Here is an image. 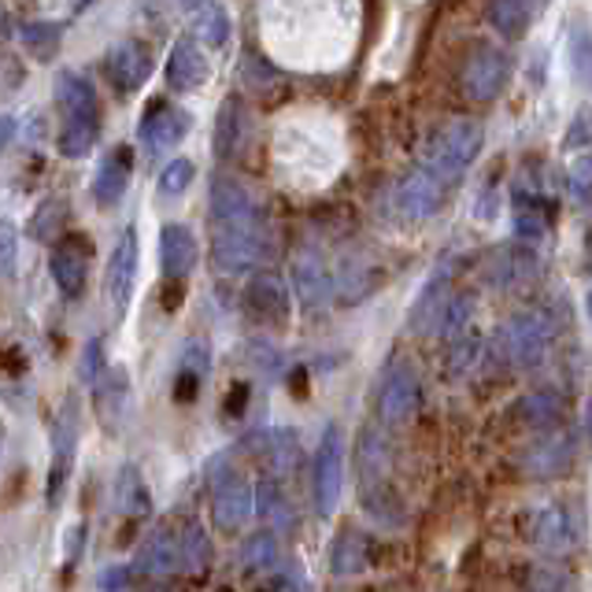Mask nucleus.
<instances>
[{"mask_svg": "<svg viewBox=\"0 0 592 592\" xmlns=\"http://www.w3.org/2000/svg\"><path fill=\"white\" fill-rule=\"evenodd\" d=\"M552 341V323L545 312H519L497 329L492 337V356L500 359L508 371H530L537 367L548 352Z\"/></svg>", "mask_w": 592, "mask_h": 592, "instance_id": "f257e3e1", "label": "nucleus"}, {"mask_svg": "<svg viewBox=\"0 0 592 592\" xmlns=\"http://www.w3.org/2000/svg\"><path fill=\"white\" fill-rule=\"evenodd\" d=\"M481 141H485V130L478 119H452L444 130L433 134L430 144H426L422 167L433 171L444 186H452V182L478 160Z\"/></svg>", "mask_w": 592, "mask_h": 592, "instance_id": "f03ea898", "label": "nucleus"}, {"mask_svg": "<svg viewBox=\"0 0 592 592\" xmlns=\"http://www.w3.org/2000/svg\"><path fill=\"white\" fill-rule=\"evenodd\" d=\"M530 537L548 556H570L585 537V519L570 503H548L530 519Z\"/></svg>", "mask_w": 592, "mask_h": 592, "instance_id": "7ed1b4c3", "label": "nucleus"}, {"mask_svg": "<svg viewBox=\"0 0 592 592\" xmlns=\"http://www.w3.org/2000/svg\"><path fill=\"white\" fill-rule=\"evenodd\" d=\"M259 230V211L252 193L234 178L211 182V234H241Z\"/></svg>", "mask_w": 592, "mask_h": 592, "instance_id": "20e7f679", "label": "nucleus"}, {"mask_svg": "<svg viewBox=\"0 0 592 592\" xmlns=\"http://www.w3.org/2000/svg\"><path fill=\"white\" fill-rule=\"evenodd\" d=\"M345 485V437L337 426H326L315 452V508L318 514H334Z\"/></svg>", "mask_w": 592, "mask_h": 592, "instance_id": "39448f33", "label": "nucleus"}, {"mask_svg": "<svg viewBox=\"0 0 592 592\" xmlns=\"http://www.w3.org/2000/svg\"><path fill=\"white\" fill-rule=\"evenodd\" d=\"M511 79V60L508 53L492 45H481L471 53L467 67H463V90H467L471 101H492V96L503 93V85Z\"/></svg>", "mask_w": 592, "mask_h": 592, "instance_id": "423d86ee", "label": "nucleus"}, {"mask_svg": "<svg viewBox=\"0 0 592 592\" xmlns=\"http://www.w3.org/2000/svg\"><path fill=\"white\" fill-rule=\"evenodd\" d=\"M256 511V492H252L248 481H241L237 474H227L219 478L216 500H211V522L222 533H237Z\"/></svg>", "mask_w": 592, "mask_h": 592, "instance_id": "0eeeda50", "label": "nucleus"}, {"mask_svg": "<svg viewBox=\"0 0 592 592\" xmlns=\"http://www.w3.org/2000/svg\"><path fill=\"white\" fill-rule=\"evenodd\" d=\"M415 407H419V378L411 367H396L378 393V419L385 426H404L415 415Z\"/></svg>", "mask_w": 592, "mask_h": 592, "instance_id": "6e6552de", "label": "nucleus"}, {"mask_svg": "<svg viewBox=\"0 0 592 592\" xmlns=\"http://www.w3.org/2000/svg\"><path fill=\"white\" fill-rule=\"evenodd\" d=\"M74 444H79V401H63V411H60V422L53 430V471H48V503H56L63 489V478L71 471V460H74Z\"/></svg>", "mask_w": 592, "mask_h": 592, "instance_id": "1a4fd4ad", "label": "nucleus"}, {"mask_svg": "<svg viewBox=\"0 0 592 592\" xmlns=\"http://www.w3.org/2000/svg\"><path fill=\"white\" fill-rule=\"evenodd\" d=\"M441 200H444V182L426 167L407 174L401 182V189H396V208H401V216L415 219V222L430 219L433 211L441 208Z\"/></svg>", "mask_w": 592, "mask_h": 592, "instance_id": "9d476101", "label": "nucleus"}, {"mask_svg": "<svg viewBox=\"0 0 592 592\" xmlns=\"http://www.w3.org/2000/svg\"><path fill=\"white\" fill-rule=\"evenodd\" d=\"M264 230H241V234H216L211 241V259H216L219 270L227 275H237V270H248L264 259Z\"/></svg>", "mask_w": 592, "mask_h": 592, "instance_id": "9b49d317", "label": "nucleus"}, {"mask_svg": "<svg viewBox=\"0 0 592 592\" xmlns=\"http://www.w3.org/2000/svg\"><path fill=\"white\" fill-rule=\"evenodd\" d=\"M189 112L174 108L167 101H156L149 104V112H144V123H141V141L149 144L152 152H163V149H174L182 138L189 134Z\"/></svg>", "mask_w": 592, "mask_h": 592, "instance_id": "f8f14e48", "label": "nucleus"}, {"mask_svg": "<svg viewBox=\"0 0 592 592\" xmlns=\"http://www.w3.org/2000/svg\"><path fill=\"white\" fill-rule=\"evenodd\" d=\"M134 278H138V230L130 227L108 259V300L119 315L126 312V304H130Z\"/></svg>", "mask_w": 592, "mask_h": 592, "instance_id": "ddd939ff", "label": "nucleus"}, {"mask_svg": "<svg viewBox=\"0 0 592 592\" xmlns=\"http://www.w3.org/2000/svg\"><path fill=\"white\" fill-rule=\"evenodd\" d=\"M134 567L149 578H167V574H174V570H182L186 567V562H182V537H174L167 526H156L149 537L141 541Z\"/></svg>", "mask_w": 592, "mask_h": 592, "instance_id": "4468645a", "label": "nucleus"}, {"mask_svg": "<svg viewBox=\"0 0 592 592\" xmlns=\"http://www.w3.org/2000/svg\"><path fill=\"white\" fill-rule=\"evenodd\" d=\"M108 74H112L115 90H123V93L141 90L144 79L152 74V53L141 42L126 37V42H119L108 53Z\"/></svg>", "mask_w": 592, "mask_h": 592, "instance_id": "2eb2a0df", "label": "nucleus"}, {"mask_svg": "<svg viewBox=\"0 0 592 592\" xmlns=\"http://www.w3.org/2000/svg\"><path fill=\"white\" fill-rule=\"evenodd\" d=\"M570 444H574L570 433H562V430L545 433L537 444H530L526 455H522V471L533 474V478H556V474L570 467V455H574Z\"/></svg>", "mask_w": 592, "mask_h": 592, "instance_id": "dca6fc26", "label": "nucleus"}, {"mask_svg": "<svg viewBox=\"0 0 592 592\" xmlns=\"http://www.w3.org/2000/svg\"><path fill=\"white\" fill-rule=\"evenodd\" d=\"M208 82V60H204L197 37H182L178 45L171 48L167 60V85L178 93H193Z\"/></svg>", "mask_w": 592, "mask_h": 592, "instance_id": "f3484780", "label": "nucleus"}, {"mask_svg": "<svg viewBox=\"0 0 592 592\" xmlns=\"http://www.w3.org/2000/svg\"><path fill=\"white\" fill-rule=\"evenodd\" d=\"M130 174H134V149L130 144H115L108 156L101 160L93 178V200L96 204H115L130 186Z\"/></svg>", "mask_w": 592, "mask_h": 592, "instance_id": "a211bd4d", "label": "nucleus"}, {"mask_svg": "<svg viewBox=\"0 0 592 592\" xmlns=\"http://www.w3.org/2000/svg\"><path fill=\"white\" fill-rule=\"evenodd\" d=\"M193 264H197V237H193L189 227L182 222H171V227L160 230V267L167 278H186Z\"/></svg>", "mask_w": 592, "mask_h": 592, "instance_id": "6ab92c4d", "label": "nucleus"}, {"mask_svg": "<svg viewBox=\"0 0 592 592\" xmlns=\"http://www.w3.org/2000/svg\"><path fill=\"white\" fill-rule=\"evenodd\" d=\"M293 278H297V293L307 307H326L329 293H334V281H329L326 264L318 259V252H300L293 264Z\"/></svg>", "mask_w": 592, "mask_h": 592, "instance_id": "aec40b11", "label": "nucleus"}, {"mask_svg": "<svg viewBox=\"0 0 592 592\" xmlns=\"http://www.w3.org/2000/svg\"><path fill=\"white\" fill-rule=\"evenodd\" d=\"M449 270H441L437 278H430V286L422 289L419 300L411 307V329L415 334H433L441 326V315L449 307Z\"/></svg>", "mask_w": 592, "mask_h": 592, "instance_id": "412c9836", "label": "nucleus"}, {"mask_svg": "<svg viewBox=\"0 0 592 592\" xmlns=\"http://www.w3.org/2000/svg\"><path fill=\"white\" fill-rule=\"evenodd\" d=\"M101 138V112H71L60 134V152L67 160H82Z\"/></svg>", "mask_w": 592, "mask_h": 592, "instance_id": "4be33fe9", "label": "nucleus"}, {"mask_svg": "<svg viewBox=\"0 0 592 592\" xmlns=\"http://www.w3.org/2000/svg\"><path fill=\"white\" fill-rule=\"evenodd\" d=\"M252 444H256V452L264 455V463L270 467L275 478H289V474H293L297 455H300V444H297L293 430H267V433H259Z\"/></svg>", "mask_w": 592, "mask_h": 592, "instance_id": "5701e85b", "label": "nucleus"}, {"mask_svg": "<svg viewBox=\"0 0 592 592\" xmlns=\"http://www.w3.org/2000/svg\"><path fill=\"white\" fill-rule=\"evenodd\" d=\"M248 307L256 312L259 318H286V312H289V297H286V286H281V278H275V275H256L248 281Z\"/></svg>", "mask_w": 592, "mask_h": 592, "instance_id": "b1692460", "label": "nucleus"}, {"mask_svg": "<svg viewBox=\"0 0 592 592\" xmlns=\"http://www.w3.org/2000/svg\"><path fill=\"white\" fill-rule=\"evenodd\" d=\"M53 278L67 300L82 297L85 289V252L79 245H60L53 252Z\"/></svg>", "mask_w": 592, "mask_h": 592, "instance_id": "393cba45", "label": "nucleus"}, {"mask_svg": "<svg viewBox=\"0 0 592 592\" xmlns=\"http://www.w3.org/2000/svg\"><path fill=\"white\" fill-rule=\"evenodd\" d=\"M537 12H541V0H492L489 23H492V31L503 37H519L533 23Z\"/></svg>", "mask_w": 592, "mask_h": 592, "instance_id": "a878e982", "label": "nucleus"}, {"mask_svg": "<svg viewBox=\"0 0 592 592\" xmlns=\"http://www.w3.org/2000/svg\"><path fill=\"white\" fill-rule=\"evenodd\" d=\"M241 138H245V119H241V104L237 101H227L219 108V119H216V156L219 160H234L237 149H241Z\"/></svg>", "mask_w": 592, "mask_h": 592, "instance_id": "bb28decb", "label": "nucleus"}, {"mask_svg": "<svg viewBox=\"0 0 592 592\" xmlns=\"http://www.w3.org/2000/svg\"><path fill=\"white\" fill-rule=\"evenodd\" d=\"M537 267L533 264V256L530 252H522V248H500L497 256L489 259V278L492 286H514V281H522L530 275V270Z\"/></svg>", "mask_w": 592, "mask_h": 592, "instance_id": "cd10ccee", "label": "nucleus"}, {"mask_svg": "<svg viewBox=\"0 0 592 592\" xmlns=\"http://www.w3.org/2000/svg\"><path fill=\"white\" fill-rule=\"evenodd\" d=\"M329 567H334V574H359V570L367 567V537L356 530H345L341 537H337L334 552H329Z\"/></svg>", "mask_w": 592, "mask_h": 592, "instance_id": "c85d7f7f", "label": "nucleus"}, {"mask_svg": "<svg viewBox=\"0 0 592 592\" xmlns=\"http://www.w3.org/2000/svg\"><path fill=\"white\" fill-rule=\"evenodd\" d=\"M548 230V204L537 197H522L519 193V211H514V234L522 241H541Z\"/></svg>", "mask_w": 592, "mask_h": 592, "instance_id": "c756f323", "label": "nucleus"}, {"mask_svg": "<svg viewBox=\"0 0 592 592\" xmlns=\"http://www.w3.org/2000/svg\"><path fill=\"white\" fill-rule=\"evenodd\" d=\"M56 96H60L67 115L71 112H101L93 85L85 79H79V74H60V79H56Z\"/></svg>", "mask_w": 592, "mask_h": 592, "instance_id": "7c9ffc66", "label": "nucleus"}, {"mask_svg": "<svg viewBox=\"0 0 592 592\" xmlns=\"http://www.w3.org/2000/svg\"><path fill=\"white\" fill-rule=\"evenodd\" d=\"M567 56H570V71L574 79L592 90V31L589 26H574L567 37Z\"/></svg>", "mask_w": 592, "mask_h": 592, "instance_id": "2f4dec72", "label": "nucleus"}, {"mask_svg": "<svg viewBox=\"0 0 592 592\" xmlns=\"http://www.w3.org/2000/svg\"><path fill=\"white\" fill-rule=\"evenodd\" d=\"M478 345H481V334L474 326H463L460 334L449 337V374L452 378L471 371L474 359H478Z\"/></svg>", "mask_w": 592, "mask_h": 592, "instance_id": "473e14b6", "label": "nucleus"}, {"mask_svg": "<svg viewBox=\"0 0 592 592\" xmlns=\"http://www.w3.org/2000/svg\"><path fill=\"white\" fill-rule=\"evenodd\" d=\"M193 34H197V42H204L208 48H222V45H227V37H230V12L222 4H208L197 15Z\"/></svg>", "mask_w": 592, "mask_h": 592, "instance_id": "72a5a7b5", "label": "nucleus"}, {"mask_svg": "<svg viewBox=\"0 0 592 592\" xmlns=\"http://www.w3.org/2000/svg\"><path fill=\"white\" fill-rule=\"evenodd\" d=\"M256 514L259 519H267V522H275L278 530H286L289 522H293V514H289V503L286 497L278 492V485L275 481H264V485H256Z\"/></svg>", "mask_w": 592, "mask_h": 592, "instance_id": "f704fd0d", "label": "nucleus"}, {"mask_svg": "<svg viewBox=\"0 0 592 592\" xmlns=\"http://www.w3.org/2000/svg\"><path fill=\"white\" fill-rule=\"evenodd\" d=\"M359 474H363V485L378 481L385 474V441L382 433L363 430V441H359Z\"/></svg>", "mask_w": 592, "mask_h": 592, "instance_id": "c9c22d12", "label": "nucleus"}, {"mask_svg": "<svg viewBox=\"0 0 592 592\" xmlns=\"http://www.w3.org/2000/svg\"><path fill=\"white\" fill-rule=\"evenodd\" d=\"M23 45H26V53L37 56V60H53L56 48H60V26H56V23L23 26Z\"/></svg>", "mask_w": 592, "mask_h": 592, "instance_id": "e433bc0d", "label": "nucleus"}, {"mask_svg": "<svg viewBox=\"0 0 592 592\" xmlns=\"http://www.w3.org/2000/svg\"><path fill=\"white\" fill-rule=\"evenodd\" d=\"M241 562L248 570H270L278 562V541L270 533H256V537L245 541V552H241Z\"/></svg>", "mask_w": 592, "mask_h": 592, "instance_id": "4c0bfd02", "label": "nucleus"}, {"mask_svg": "<svg viewBox=\"0 0 592 592\" xmlns=\"http://www.w3.org/2000/svg\"><path fill=\"white\" fill-rule=\"evenodd\" d=\"M115 500H119L123 511H134V514L149 511V492H144V485H141V478L134 471H123L119 474V485H115Z\"/></svg>", "mask_w": 592, "mask_h": 592, "instance_id": "58836bf2", "label": "nucleus"}, {"mask_svg": "<svg viewBox=\"0 0 592 592\" xmlns=\"http://www.w3.org/2000/svg\"><path fill=\"white\" fill-rule=\"evenodd\" d=\"M197 178V167H193L189 160H171L167 167L160 174V193H167V197H178V193L189 189V182Z\"/></svg>", "mask_w": 592, "mask_h": 592, "instance_id": "ea45409f", "label": "nucleus"}, {"mask_svg": "<svg viewBox=\"0 0 592 592\" xmlns=\"http://www.w3.org/2000/svg\"><path fill=\"white\" fill-rule=\"evenodd\" d=\"M208 556H211V545H208V537H204V530L189 526L182 533V562H186L189 570H200V567H208Z\"/></svg>", "mask_w": 592, "mask_h": 592, "instance_id": "a19ab883", "label": "nucleus"}, {"mask_svg": "<svg viewBox=\"0 0 592 592\" xmlns=\"http://www.w3.org/2000/svg\"><path fill=\"white\" fill-rule=\"evenodd\" d=\"M471 315H474V300L471 297H452L449 300V307H444V315H441V334L444 337H455L463 326H471Z\"/></svg>", "mask_w": 592, "mask_h": 592, "instance_id": "79ce46f5", "label": "nucleus"}, {"mask_svg": "<svg viewBox=\"0 0 592 592\" xmlns=\"http://www.w3.org/2000/svg\"><path fill=\"white\" fill-rule=\"evenodd\" d=\"M567 186H570V193H574L578 200L592 197V152H581V156H574V163H570V171H567Z\"/></svg>", "mask_w": 592, "mask_h": 592, "instance_id": "37998d69", "label": "nucleus"}, {"mask_svg": "<svg viewBox=\"0 0 592 592\" xmlns=\"http://www.w3.org/2000/svg\"><path fill=\"white\" fill-rule=\"evenodd\" d=\"M19 264V227L12 219H0V270L12 275Z\"/></svg>", "mask_w": 592, "mask_h": 592, "instance_id": "c03bdc74", "label": "nucleus"}, {"mask_svg": "<svg viewBox=\"0 0 592 592\" xmlns=\"http://www.w3.org/2000/svg\"><path fill=\"white\" fill-rule=\"evenodd\" d=\"M374 289V275L367 267H348L341 270V297L345 300H359Z\"/></svg>", "mask_w": 592, "mask_h": 592, "instance_id": "a18cd8bd", "label": "nucleus"}, {"mask_svg": "<svg viewBox=\"0 0 592 592\" xmlns=\"http://www.w3.org/2000/svg\"><path fill=\"white\" fill-rule=\"evenodd\" d=\"M585 144H592V108L585 104L574 123L567 126V138H562V149H585Z\"/></svg>", "mask_w": 592, "mask_h": 592, "instance_id": "49530a36", "label": "nucleus"}, {"mask_svg": "<svg viewBox=\"0 0 592 592\" xmlns=\"http://www.w3.org/2000/svg\"><path fill=\"white\" fill-rule=\"evenodd\" d=\"M522 415H526V422H556L559 415V401L556 396H530V401H522Z\"/></svg>", "mask_w": 592, "mask_h": 592, "instance_id": "de8ad7c7", "label": "nucleus"}, {"mask_svg": "<svg viewBox=\"0 0 592 592\" xmlns=\"http://www.w3.org/2000/svg\"><path fill=\"white\" fill-rule=\"evenodd\" d=\"M200 367H189V363H182V374H178V385H174V396H178V401H193V396H197V385H200Z\"/></svg>", "mask_w": 592, "mask_h": 592, "instance_id": "09e8293b", "label": "nucleus"}, {"mask_svg": "<svg viewBox=\"0 0 592 592\" xmlns=\"http://www.w3.org/2000/svg\"><path fill=\"white\" fill-rule=\"evenodd\" d=\"M245 407H248V385H234V390H230V401H227V415L237 419Z\"/></svg>", "mask_w": 592, "mask_h": 592, "instance_id": "8fccbe9b", "label": "nucleus"}, {"mask_svg": "<svg viewBox=\"0 0 592 592\" xmlns=\"http://www.w3.org/2000/svg\"><path fill=\"white\" fill-rule=\"evenodd\" d=\"M101 585H104V589H123V585H130V570H126V567L112 570V574H104V578H101Z\"/></svg>", "mask_w": 592, "mask_h": 592, "instance_id": "3c124183", "label": "nucleus"}, {"mask_svg": "<svg viewBox=\"0 0 592 592\" xmlns=\"http://www.w3.org/2000/svg\"><path fill=\"white\" fill-rule=\"evenodd\" d=\"M12 134H15V115H0V149L12 141Z\"/></svg>", "mask_w": 592, "mask_h": 592, "instance_id": "603ef678", "label": "nucleus"}, {"mask_svg": "<svg viewBox=\"0 0 592 592\" xmlns=\"http://www.w3.org/2000/svg\"><path fill=\"white\" fill-rule=\"evenodd\" d=\"M178 297H182V286L178 278H171V286L163 289V307H178Z\"/></svg>", "mask_w": 592, "mask_h": 592, "instance_id": "864d4df0", "label": "nucleus"}, {"mask_svg": "<svg viewBox=\"0 0 592 592\" xmlns=\"http://www.w3.org/2000/svg\"><path fill=\"white\" fill-rule=\"evenodd\" d=\"M186 8H200V4H208V0H182Z\"/></svg>", "mask_w": 592, "mask_h": 592, "instance_id": "5fc2aeb1", "label": "nucleus"}, {"mask_svg": "<svg viewBox=\"0 0 592 592\" xmlns=\"http://www.w3.org/2000/svg\"><path fill=\"white\" fill-rule=\"evenodd\" d=\"M589 315H592V293H589Z\"/></svg>", "mask_w": 592, "mask_h": 592, "instance_id": "6e6d98bb", "label": "nucleus"}, {"mask_svg": "<svg viewBox=\"0 0 592 592\" xmlns=\"http://www.w3.org/2000/svg\"><path fill=\"white\" fill-rule=\"evenodd\" d=\"M589 433H592V422H589Z\"/></svg>", "mask_w": 592, "mask_h": 592, "instance_id": "4d7b16f0", "label": "nucleus"}]
</instances>
